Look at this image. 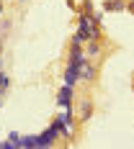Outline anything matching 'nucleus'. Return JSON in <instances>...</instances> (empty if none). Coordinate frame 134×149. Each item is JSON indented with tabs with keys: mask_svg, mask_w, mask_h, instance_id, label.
Returning a JSON list of instances; mask_svg holds the SVG:
<instances>
[{
	"mask_svg": "<svg viewBox=\"0 0 134 149\" xmlns=\"http://www.w3.org/2000/svg\"><path fill=\"white\" fill-rule=\"evenodd\" d=\"M60 105H70V85H65L60 93Z\"/></svg>",
	"mask_w": 134,
	"mask_h": 149,
	"instance_id": "f257e3e1",
	"label": "nucleus"
}]
</instances>
